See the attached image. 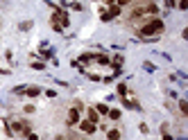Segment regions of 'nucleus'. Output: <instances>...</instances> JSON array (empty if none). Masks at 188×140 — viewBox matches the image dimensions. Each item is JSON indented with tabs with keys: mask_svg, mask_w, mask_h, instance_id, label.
<instances>
[{
	"mask_svg": "<svg viewBox=\"0 0 188 140\" xmlns=\"http://www.w3.org/2000/svg\"><path fill=\"white\" fill-rule=\"evenodd\" d=\"M97 113H109V109H107L104 104H97Z\"/></svg>",
	"mask_w": 188,
	"mask_h": 140,
	"instance_id": "nucleus-8",
	"label": "nucleus"
},
{
	"mask_svg": "<svg viewBox=\"0 0 188 140\" xmlns=\"http://www.w3.org/2000/svg\"><path fill=\"white\" fill-rule=\"evenodd\" d=\"M107 2H109V5H111V2H113V0H107Z\"/></svg>",
	"mask_w": 188,
	"mask_h": 140,
	"instance_id": "nucleus-15",
	"label": "nucleus"
},
{
	"mask_svg": "<svg viewBox=\"0 0 188 140\" xmlns=\"http://www.w3.org/2000/svg\"><path fill=\"white\" fill-rule=\"evenodd\" d=\"M39 93H41V90H39V88H34V86H32V88H27V95H30V97H36Z\"/></svg>",
	"mask_w": 188,
	"mask_h": 140,
	"instance_id": "nucleus-7",
	"label": "nucleus"
},
{
	"mask_svg": "<svg viewBox=\"0 0 188 140\" xmlns=\"http://www.w3.org/2000/svg\"><path fill=\"white\" fill-rule=\"evenodd\" d=\"M179 106H181V111L188 113V102H179Z\"/></svg>",
	"mask_w": 188,
	"mask_h": 140,
	"instance_id": "nucleus-11",
	"label": "nucleus"
},
{
	"mask_svg": "<svg viewBox=\"0 0 188 140\" xmlns=\"http://www.w3.org/2000/svg\"><path fill=\"white\" fill-rule=\"evenodd\" d=\"M163 140H172V136H165V138H163Z\"/></svg>",
	"mask_w": 188,
	"mask_h": 140,
	"instance_id": "nucleus-14",
	"label": "nucleus"
},
{
	"mask_svg": "<svg viewBox=\"0 0 188 140\" xmlns=\"http://www.w3.org/2000/svg\"><path fill=\"white\" fill-rule=\"evenodd\" d=\"M79 127H82V131H86V133H93V131H95V124L91 122V120H86V122H82Z\"/></svg>",
	"mask_w": 188,
	"mask_h": 140,
	"instance_id": "nucleus-2",
	"label": "nucleus"
},
{
	"mask_svg": "<svg viewBox=\"0 0 188 140\" xmlns=\"http://www.w3.org/2000/svg\"><path fill=\"white\" fill-rule=\"evenodd\" d=\"M68 122H70V124H77V122H79V111H77V109H73V111L68 113Z\"/></svg>",
	"mask_w": 188,
	"mask_h": 140,
	"instance_id": "nucleus-3",
	"label": "nucleus"
},
{
	"mask_svg": "<svg viewBox=\"0 0 188 140\" xmlns=\"http://www.w3.org/2000/svg\"><path fill=\"white\" fill-rule=\"evenodd\" d=\"M89 120H91V122H97V111H93V109H91V111H89Z\"/></svg>",
	"mask_w": 188,
	"mask_h": 140,
	"instance_id": "nucleus-6",
	"label": "nucleus"
},
{
	"mask_svg": "<svg viewBox=\"0 0 188 140\" xmlns=\"http://www.w3.org/2000/svg\"><path fill=\"white\" fill-rule=\"evenodd\" d=\"M27 140H39V138H36V136H34V133H30V138H27Z\"/></svg>",
	"mask_w": 188,
	"mask_h": 140,
	"instance_id": "nucleus-13",
	"label": "nucleus"
},
{
	"mask_svg": "<svg viewBox=\"0 0 188 140\" xmlns=\"http://www.w3.org/2000/svg\"><path fill=\"white\" fill-rule=\"evenodd\" d=\"M107 14H109V18H113V16H118V14H120V7H118V5H113V7H111Z\"/></svg>",
	"mask_w": 188,
	"mask_h": 140,
	"instance_id": "nucleus-4",
	"label": "nucleus"
},
{
	"mask_svg": "<svg viewBox=\"0 0 188 140\" xmlns=\"http://www.w3.org/2000/svg\"><path fill=\"white\" fill-rule=\"evenodd\" d=\"M109 115H111L113 120H118V117H120V111H109Z\"/></svg>",
	"mask_w": 188,
	"mask_h": 140,
	"instance_id": "nucleus-10",
	"label": "nucleus"
},
{
	"mask_svg": "<svg viewBox=\"0 0 188 140\" xmlns=\"http://www.w3.org/2000/svg\"><path fill=\"white\" fill-rule=\"evenodd\" d=\"M163 27V23H161V21H152V23H150V25H145V27L141 29V34H143V36H150V34H154V32H159V29Z\"/></svg>",
	"mask_w": 188,
	"mask_h": 140,
	"instance_id": "nucleus-1",
	"label": "nucleus"
},
{
	"mask_svg": "<svg viewBox=\"0 0 188 140\" xmlns=\"http://www.w3.org/2000/svg\"><path fill=\"white\" fill-rule=\"evenodd\" d=\"M129 2H131V0H118V7H120V5H129Z\"/></svg>",
	"mask_w": 188,
	"mask_h": 140,
	"instance_id": "nucleus-12",
	"label": "nucleus"
},
{
	"mask_svg": "<svg viewBox=\"0 0 188 140\" xmlns=\"http://www.w3.org/2000/svg\"><path fill=\"white\" fill-rule=\"evenodd\" d=\"M118 93H120V95H127V86L120 84V86H118Z\"/></svg>",
	"mask_w": 188,
	"mask_h": 140,
	"instance_id": "nucleus-9",
	"label": "nucleus"
},
{
	"mask_svg": "<svg viewBox=\"0 0 188 140\" xmlns=\"http://www.w3.org/2000/svg\"><path fill=\"white\" fill-rule=\"evenodd\" d=\"M107 138H109V140H118V138H120V131H116V129H111V131L107 133Z\"/></svg>",
	"mask_w": 188,
	"mask_h": 140,
	"instance_id": "nucleus-5",
	"label": "nucleus"
}]
</instances>
